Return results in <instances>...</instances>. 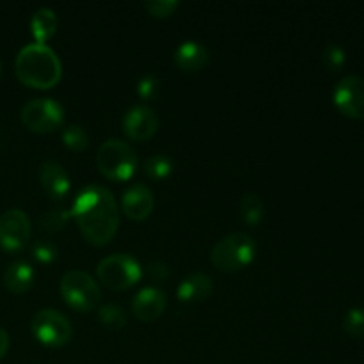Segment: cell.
Listing matches in <instances>:
<instances>
[{
  "instance_id": "obj_29",
  "label": "cell",
  "mask_w": 364,
  "mask_h": 364,
  "mask_svg": "<svg viewBox=\"0 0 364 364\" xmlns=\"http://www.w3.org/2000/svg\"><path fill=\"white\" fill-rule=\"evenodd\" d=\"M146 274H148L149 279L156 281V283H160V281H166L167 277H169L171 270H169V265L164 262H151L148 265V269H146Z\"/></svg>"
},
{
  "instance_id": "obj_27",
  "label": "cell",
  "mask_w": 364,
  "mask_h": 364,
  "mask_svg": "<svg viewBox=\"0 0 364 364\" xmlns=\"http://www.w3.org/2000/svg\"><path fill=\"white\" fill-rule=\"evenodd\" d=\"M180 4L176 0H146L144 7L151 16L156 18H167L178 9Z\"/></svg>"
},
{
  "instance_id": "obj_1",
  "label": "cell",
  "mask_w": 364,
  "mask_h": 364,
  "mask_svg": "<svg viewBox=\"0 0 364 364\" xmlns=\"http://www.w3.org/2000/svg\"><path fill=\"white\" fill-rule=\"evenodd\" d=\"M78 230L92 245H105L119 228V208L112 192L91 183L82 188L70 210Z\"/></svg>"
},
{
  "instance_id": "obj_14",
  "label": "cell",
  "mask_w": 364,
  "mask_h": 364,
  "mask_svg": "<svg viewBox=\"0 0 364 364\" xmlns=\"http://www.w3.org/2000/svg\"><path fill=\"white\" fill-rule=\"evenodd\" d=\"M39 183L52 199H63L70 192V176L66 169L55 160H45L38 169Z\"/></svg>"
},
{
  "instance_id": "obj_16",
  "label": "cell",
  "mask_w": 364,
  "mask_h": 364,
  "mask_svg": "<svg viewBox=\"0 0 364 364\" xmlns=\"http://www.w3.org/2000/svg\"><path fill=\"white\" fill-rule=\"evenodd\" d=\"M213 291V279L205 272H194L185 277L176 288V295L181 302L205 301Z\"/></svg>"
},
{
  "instance_id": "obj_13",
  "label": "cell",
  "mask_w": 364,
  "mask_h": 364,
  "mask_svg": "<svg viewBox=\"0 0 364 364\" xmlns=\"http://www.w3.org/2000/svg\"><path fill=\"white\" fill-rule=\"evenodd\" d=\"M167 308V295L164 294L159 288H142L141 291H137V295L134 297L132 302V309H134V315L137 316L141 322H153L159 316H162V313Z\"/></svg>"
},
{
  "instance_id": "obj_26",
  "label": "cell",
  "mask_w": 364,
  "mask_h": 364,
  "mask_svg": "<svg viewBox=\"0 0 364 364\" xmlns=\"http://www.w3.org/2000/svg\"><path fill=\"white\" fill-rule=\"evenodd\" d=\"M32 256L38 259L39 263H52L55 262L59 256V249L53 242L50 240H36L32 244Z\"/></svg>"
},
{
  "instance_id": "obj_11",
  "label": "cell",
  "mask_w": 364,
  "mask_h": 364,
  "mask_svg": "<svg viewBox=\"0 0 364 364\" xmlns=\"http://www.w3.org/2000/svg\"><path fill=\"white\" fill-rule=\"evenodd\" d=\"M159 116L155 110L148 105H134L124 112L123 121V132L130 141H148L159 130Z\"/></svg>"
},
{
  "instance_id": "obj_18",
  "label": "cell",
  "mask_w": 364,
  "mask_h": 364,
  "mask_svg": "<svg viewBox=\"0 0 364 364\" xmlns=\"http://www.w3.org/2000/svg\"><path fill=\"white\" fill-rule=\"evenodd\" d=\"M57 31V14L50 7H39L31 18V32L34 36V43L46 45L50 38Z\"/></svg>"
},
{
  "instance_id": "obj_12",
  "label": "cell",
  "mask_w": 364,
  "mask_h": 364,
  "mask_svg": "<svg viewBox=\"0 0 364 364\" xmlns=\"http://www.w3.org/2000/svg\"><path fill=\"white\" fill-rule=\"evenodd\" d=\"M121 206L128 219L144 220L151 215L155 208V196L148 185L132 183L124 188L121 196Z\"/></svg>"
},
{
  "instance_id": "obj_9",
  "label": "cell",
  "mask_w": 364,
  "mask_h": 364,
  "mask_svg": "<svg viewBox=\"0 0 364 364\" xmlns=\"http://www.w3.org/2000/svg\"><path fill=\"white\" fill-rule=\"evenodd\" d=\"M32 235V223L20 208H11L0 215V247L4 251H21Z\"/></svg>"
},
{
  "instance_id": "obj_6",
  "label": "cell",
  "mask_w": 364,
  "mask_h": 364,
  "mask_svg": "<svg viewBox=\"0 0 364 364\" xmlns=\"http://www.w3.org/2000/svg\"><path fill=\"white\" fill-rule=\"evenodd\" d=\"M60 295L64 302L71 309L80 313H87L96 308L100 302V287L96 284L95 277L85 270H68L60 279Z\"/></svg>"
},
{
  "instance_id": "obj_10",
  "label": "cell",
  "mask_w": 364,
  "mask_h": 364,
  "mask_svg": "<svg viewBox=\"0 0 364 364\" xmlns=\"http://www.w3.org/2000/svg\"><path fill=\"white\" fill-rule=\"evenodd\" d=\"M333 102L343 116L352 119H364V78L347 75L333 91Z\"/></svg>"
},
{
  "instance_id": "obj_20",
  "label": "cell",
  "mask_w": 364,
  "mask_h": 364,
  "mask_svg": "<svg viewBox=\"0 0 364 364\" xmlns=\"http://www.w3.org/2000/svg\"><path fill=\"white\" fill-rule=\"evenodd\" d=\"M173 169V159L169 155H164V153H156V155L148 156L144 162L146 176L153 178V180H164V178L171 176Z\"/></svg>"
},
{
  "instance_id": "obj_22",
  "label": "cell",
  "mask_w": 364,
  "mask_h": 364,
  "mask_svg": "<svg viewBox=\"0 0 364 364\" xmlns=\"http://www.w3.org/2000/svg\"><path fill=\"white\" fill-rule=\"evenodd\" d=\"M70 217V210L60 208V206H53V208H48L46 212H43L41 215H39V224H41L43 230L46 231H60L66 226Z\"/></svg>"
},
{
  "instance_id": "obj_23",
  "label": "cell",
  "mask_w": 364,
  "mask_h": 364,
  "mask_svg": "<svg viewBox=\"0 0 364 364\" xmlns=\"http://www.w3.org/2000/svg\"><path fill=\"white\" fill-rule=\"evenodd\" d=\"M63 142L71 151H82L89 146V135L80 124H66L63 128Z\"/></svg>"
},
{
  "instance_id": "obj_24",
  "label": "cell",
  "mask_w": 364,
  "mask_h": 364,
  "mask_svg": "<svg viewBox=\"0 0 364 364\" xmlns=\"http://www.w3.org/2000/svg\"><path fill=\"white\" fill-rule=\"evenodd\" d=\"M322 63L329 71H340L345 66V63H347V53H345V50L340 45L329 43L322 52Z\"/></svg>"
},
{
  "instance_id": "obj_2",
  "label": "cell",
  "mask_w": 364,
  "mask_h": 364,
  "mask_svg": "<svg viewBox=\"0 0 364 364\" xmlns=\"http://www.w3.org/2000/svg\"><path fill=\"white\" fill-rule=\"evenodd\" d=\"M14 71L21 84L36 89H50L60 80L63 64L48 45L28 43L18 52Z\"/></svg>"
},
{
  "instance_id": "obj_21",
  "label": "cell",
  "mask_w": 364,
  "mask_h": 364,
  "mask_svg": "<svg viewBox=\"0 0 364 364\" xmlns=\"http://www.w3.org/2000/svg\"><path fill=\"white\" fill-rule=\"evenodd\" d=\"M98 318L107 329H123L128 323L124 309L117 304H105L98 309Z\"/></svg>"
},
{
  "instance_id": "obj_25",
  "label": "cell",
  "mask_w": 364,
  "mask_h": 364,
  "mask_svg": "<svg viewBox=\"0 0 364 364\" xmlns=\"http://www.w3.org/2000/svg\"><path fill=\"white\" fill-rule=\"evenodd\" d=\"M343 329L350 336L364 338V308H354L345 315Z\"/></svg>"
},
{
  "instance_id": "obj_7",
  "label": "cell",
  "mask_w": 364,
  "mask_h": 364,
  "mask_svg": "<svg viewBox=\"0 0 364 364\" xmlns=\"http://www.w3.org/2000/svg\"><path fill=\"white\" fill-rule=\"evenodd\" d=\"M31 329L36 340L46 347H63L73 336V327L70 318L59 309L45 308L39 309L31 320Z\"/></svg>"
},
{
  "instance_id": "obj_4",
  "label": "cell",
  "mask_w": 364,
  "mask_h": 364,
  "mask_svg": "<svg viewBox=\"0 0 364 364\" xmlns=\"http://www.w3.org/2000/svg\"><path fill=\"white\" fill-rule=\"evenodd\" d=\"M256 242L251 235L235 231L215 242L210 252L213 265L223 272H237L255 259Z\"/></svg>"
},
{
  "instance_id": "obj_3",
  "label": "cell",
  "mask_w": 364,
  "mask_h": 364,
  "mask_svg": "<svg viewBox=\"0 0 364 364\" xmlns=\"http://www.w3.org/2000/svg\"><path fill=\"white\" fill-rule=\"evenodd\" d=\"M96 167L112 181H127L137 169V153L121 139H107L96 151Z\"/></svg>"
},
{
  "instance_id": "obj_30",
  "label": "cell",
  "mask_w": 364,
  "mask_h": 364,
  "mask_svg": "<svg viewBox=\"0 0 364 364\" xmlns=\"http://www.w3.org/2000/svg\"><path fill=\"white\" fill-rule=\"evenodd\" d=\"M7 350H9V334L0 327V359L7 354Z\"/></svg>"
},
{
  "instance_id": "obj_17",
  "label": "cell",
  "mask_w": 364,
  "mask_h": 364,
  "mask_svg": "<svg viewBox=\"0 0 364 364\" xmlns=\"http://www.w3.org/2000/svg\"><path fill=\"white\" fill-rule=\"evenodd\" d=\"M32 283H34V269L25 259L13 262L4 274V284L13 294H25L31 290Z\"/></svg>"
},
{
  "instance_id": "obj_28",
  "label": "cell",
  "mask_w": 364,
  "mask_h": 364,
  "mask_svg": "<svg viewBox=\"0 0 364 364\" xmlns=\"http://www.w3.org/2000/svg\"><path fill=\"white\" fill-rule=\"evenodd\" d=\"M159 91H160V80L159 77H155V75L151 73L142 75V77L137 80V92L141 98L155 100L156 96H159Z\"/></svg>"
},
{
  "instance_id": "obj_31",
  "label": "cell",
  "mask_w": 364,
  "mask_h": 364,
  "mask_svg": "<svg viewBox=\"0 0 364 364\" xmlns=\"http://www.w3.org/2000/svg\"><path fill=\"white\" fill-rule=\"evenodd\" d=\"M0 75H2V63H0Z\"/></svg>"
},
{
  "instance_id": "obj_19",
  "label": "cell",
  "mask_w": 364,
  "mask_h": 364,
  "mask_svg": "<svg viewBox=\"0 0 364 364\" xmlns=\"http://www.w3.org/2000/svg\"><path fill=\"white\" fill-rule=\"evenodd\" d=\"M238 213H240L242 220L249 226H256L259 220L263 219V213H265V205H263L262 198L258 194H247L242 196L240 203H238Z\"/></svg>"
},
{
  "instance_id": "obj_5",
  "label": "cell",
  "mask_w": 364,
  "mask_h": 364,
  "mask_svg": "<svg viewBox=\"0 0 364 364\" xmlns=\"http://www.w3.org/2000/svg\"><path fill=\"white\" fill-rule=\"evenodd\" d=\"M96 276L100 283L109 290H128L142 277V267L132 255L116 252L105 256L96 267Z\"/></svg>"
},
{
  "instance_id": "obj_8",
  "label": "cell",
  "mask_w": 364,
  "mask_h": 364,
  "mask_svg": "<svg viewBox=\"0 0 364 364\" xmlns=\"http://www.w3.org/2000/svg\"><path fill=\"white\" fill-rule=\"evenodd\" d=\"M21 123L31 132L48 134L64 123V109L52 98H32L21 107Z\"/></svg>"
},
{
  "instance_id": "obj_15",
  "label": "cell",
  "mask_w": 364,
  "mask_h": 364,
  "mask_svg": "<svg viewBox=\"0 0 364 364\" xmlns=\"http://www.w3.org/2000/svg\"><path fill=\"white\" fill-rule=\"evenodd\" d=\"M210 60V52L203 43L183 41L174 52V64L183 71H199Z\"/></svg>"
}]
</instances>
